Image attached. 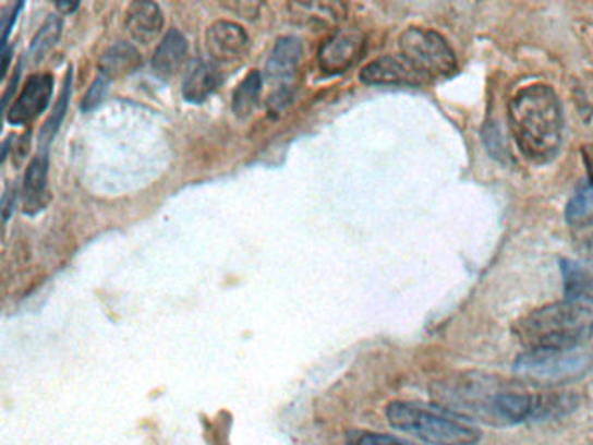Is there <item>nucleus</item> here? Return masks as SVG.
<instances>
[{
	"label": "nucleus",
	"instance_id": "obj_1",
	"mask_svg": "<svg viewBox=\"0 0 593 445\" xmlns=\"http://www.w3.org/2000/svg\"><path fill=\"white\" fill-rule=\"evenodd\" d=\"M439 406L452 410L473 423L511 426L532 419L566 414L574 407V397L566 393H531L515 389L497 377L464 374L447 378L433 387Z\"/></svg>",
	"mask_w": 593,
	"mask_h": 445
},
{
	"label": "nucleus",
	"instance_id": "obj_2",
	"mask_svg": "<svg viewBox=\"0 0 593 445\" xmlns=\"http://www.w3.org/2000/svg\"><path fill=\"white\" fill-rule=\"evenodd\" d=\"M508 121L518 149L531 164L554 161L564 143V109L552 86L536 83L520 89L508 106Z\"/></svg>",
	"mask_w": 593,
	"mask_h": 445
},
{
	"label": "nucleus",
	"instance_id": "obj_3",
	"mask_svg": "<svg viewBox=\"0 0 593 445\" xmlns=\"http://www.w3.org/2000/svg\"><path fill=\"white\" fill-rule=\"evenodd\" d=\"M515 335L528 351H571L593 337V303L564 300L523 316Z\"/></svg>",
	"mask_w": 593,
	"mask_h": 445
},
{
	"label": "nucleus",
	"instance_id": "obj_4",
	"mask_svg": "<svg viewBox=\"0 0 593 445\" xmlns=\"http://www.w3.org/2000/svg\"><path fill=\"white\" fill-rule=\"evenodd\" d=\"M390 426L433 445H479L482 432L471 421L441 406L398 400L386 409Z\"/></svg>",
	"mask_w": 593,
	"mask_h": 445
},
{
	"label": "nucleus",
	"instance_id": "obj_5",
	"mask_svg": "<svg viewBox=\"0 0 593 445\" xmlns=\"http://www.w3.org/2000/svg\"><path fill=\"white\" fill-rule=\"evenodd\" d=\"M399 55H403L427 83L456 74V55L438 32L408 28L399 37Z\"/></svg>",
	"mask_w": 593,
	"mask_h": 445
},
{
	"label": "nucleus",
	"instance_id": "obj_6",
	"mask_svg": "<svg viewBox=\"0 0 593 445\" xmlns=\"http://www.w3.org/2000/svg\"><path fill=\"white\" fill-rule=\"evenodd\" d=\"M592 361V354L581 349L525 351L515 360L513 372L536 383H562L583 375Z\"/></svg>",
	"mask_w": 593,
	"mask_h": 445
},
{
	"label": "nucleus",
	"instance_id": "obj_7",
	"mask_svg": "<svg viewBox=\"0 0 593 445\" xmlns=\"http://www.w3.org/2000/svg\"><path fill=\"white\" fill-rule=\"evenodd\" d=\"M247 31L239 23L217 20L205 32V48L214 63H233L247 55Z\"/></svg>",
	"mask_w": 593,
	"mask_h": 445
},
{
	"label": "nucleus",
	"instance_id": "obj_8",
	"mask_svg": "<svg viewBox=\"0 0 593 445\" xmlns=\"http://www.w3.org/2000/svg\"><path fill=\"white\" fill-rule=\"evenodd\" d=\"M367 86H422L427 83L403 55H387L367 63L359 72Z\"/></svg>",
	"mask_w": 593,
	"mask_h": 445
},
{
	"label": "nucleus",
	"instance_id": "obj_9",
	"mask_svg": "<svg viewBox=\"0 0 593 445\" xmlns=\"http://www.w3.org/2000/svg\"><path fill=\"white\" fill-rule=\"evenodd\" d=\"M55 81L51 74H34L25 81L19 98L8 111V123L25 125L37 120L48 109L53 95Z\"/></svg>",
	"mask_w": 593,
	"mask_h": 445
},
{
	"label": "nucleus",
	"instance_id": "obj_10",
	"mask_svg": "<svg viewBox=\"0 0 593 445\" xmlns=\"http://www.w3.org/2000/svg\"><path fill=\"white\" fill-rule=\"evenodd\" d=\"M364 37L358 31H338L319 49V68L324 74L337 76L352 68L363 53Z\"/></svg>",
	"mask_w": 593,
	"mask_h": 445
},
{
	"label": "nucleus",
	"instance_id": "obj_11",
	"mask_svg": "<svg viewBox=\"0 0 593 445\" xmlns=\"http://www.w3.org/2000/svg\"><path fill=\"white\" fill-rule=\"evenodd\" d=\"M49 155L37 153L28 164L22 184L23 213L36 216L49 202L48 192Z\"/></svg>",
	"mask_w": 593,
	"mask_h": 445
},
{
	"label": "nucleus",
	"instance_id": "obj_12",
	"mask_svg": "<svg viewBox=\"0 0 593 445\" xmlns=\"http://www.w3.org/2000/svg\"><path fill=\"white\" fill-rule=\"evenodd\" d=\"M124 27L133 40H137L141 45H149L152 40L160 36L164 28V13L160 5L152 0L132 2L126 11Z\"/></svg>",
	"mask_w": 593,
	"mask_h": 445
},
{
	"label": "nucleus",
	"instance_id": "obj_13",
	"mask_svg": "<svg viewBox=\"0 0 593 445\" xmlns=\"http://www.w3.org/2000/svg\"><path fill=\"white\" fill-rule=\"evenodd\" d=\"M221 83V72L216 63L193 60L182 80V97L190 104H204Z\"/></svg>",
	"mask_w": 593,
	"mask_h": 445
},
{
	"label": "nucleus",
	"instance_id": "obj_14",
	"mask_svg": "<svg viewBox=\"0 0 593 445\" xmlns=\"http://www.w3.org/2000/svg\"><path fill=\"white\" fill-rule=\"evenodd\" d=\"M187 51L190 46L186 37L176 28H170L153 53L152 65L156 76L169 80L173 74H178L182 63L186 62Z\"/></svg>",
	"mask_w": 593,
	"mask_h": 445
},
{
	"label": "nucleus",
	"instance_id": "obj_15",
	"mask_svg": "<svg viewBox=\"0 0 593 445\" xmlns=\"http://www.w3.org/2000/svg\"><path fill=\"white\" fill-rule=\"evenodd\" d=\"M303 57V43L298 37L283 36L277 39L266 62V76L271 81H289L296 72Z\"/></svg>",
	"mask_w": 593,
	"mask_h": 445
},
{
	"label": "nucleus",
	"instance_id": "obj_16",
	"mask_svg": "<svg viewBox=\"0 0 593 445\" xmlns=\"http://www.w3.org/2000/svg\"><path fill=\"white\" fill-rule=\"evenodd\" d=\"M141 63L142 57L137 49L129 43H116L98 59V74H102L109 81L118 80V77L129 76L130 72L137 71Z\"/></svg>",
	"mask_w": 593,
	"mask_h": 445
},
{
	"label": "nucleus",
	"instance_id": "obj_17",
	"mask_svg": "<svg viewBox=\"0 0 593 445\" xmlns=\"http://www.w3.org/2000/svg\"><path fill=\"white\" fill-rule=\"evenodd\" d=\"M589 178L576 190L566 207V221L574 228L589 227L593 222V155L586 158Z\"/></svg>",
	"mask_w": 593,
	"mask_h": 445
},
{
	"label": "nucleus",
	"instance_id": "obj_18",
	"mask_svg": "<svg viewBox=\"0 0 593 445\" xmlns=\"http://www.w3.org/2000/svg\"><path fill=\"white\" fill-rule=\"evenodd\" d=\"M263 74L259 71H251L244 80L240 81L233 97H231V109L240 120L251 117L256 111L259 97H262Z\"/></svg>",
	"mask_w": 593,
	"mask_h": 445
},
{
	"label": "nucleus",
	"instance_id": "obj_19",
	"mask_svg": "<svg viewBox=\"0 0 593 445\" xmlns=\"http://www.w3.org/2000/svg\"><path fill=\"white\" fill-rule=\"evenodd\" d=\"M566 300L593 303V276L580 263L560 260Z\"/></svg>",
	"mask_w": 593,
	"mask_h": 445
},
{
	"label": "nucleus",
	"instance_id": "obj_20",
	"mask_svg": "<svg viewBox=\"0 0 593 445\" xmlns=\"http://www.w3.org/2000/svg\"><path fill=\"white\" fill-rule=\"evenodd\" d=\"M72 76H74V69H66L65 77H63L62 94L58 97L53 111H51L48 121H46L39 132V152H49V144L53 143L55 135L58 134V130H60L63 120H65L69 100H71Z\"/></svg>",
	"mask_w": 593,
	"mask_h": 445
},
{
	"label": "nucleus",
	"instance_id": "obj_21",
	"mask_svg": "<svg viewBox=\"0 0 593 445\" xmlns=\"http://www.w3.org/2000/svg\"><path fill=\"white\" fill-rule=\"evenodd\" d=\"M63 20L58 14H49L46 22L43 23V27L37 31L36 36L32 39L31 48H28V55L34 62H40L45 59L46 55L55 48L60 36H62Z\"/></svg>",
	"mask_w": 593,
	"mask_h": 445
},
{
	"label": "nucleus",
	"instance_id": "obj_22",
	"mask_svg": "<svg viewBox=\"0 0 593 445\" xmlns=\"http://www.w3.org/2000/svg\"><path fill=\"white\" fill-rule=\"evenodd\" d=\"M347 445H415L401 441L398 436L375 432H350L347 435Z\"/></svg>",
	"mask_w": 593,
	"mask_h": 445
},
{
	"label": "nucleus",
	"instance_id": "obj_23",
	"mask_svg": "<svg viewBox=\"0 0 593 445\" xmlns=\"http://www.w3.org/2000/svg\"><path fill=\"white\" fill-rule=\"evenodd\" d=\"M109 83H111V81L104 77L102 74H97L94 83H92L88 92H86L85 97H83V100H81V111L88 112L97 109V107L104 103V98L107 97V92H109Z\"/></svg>",
	"mask_w": 593,
	"mask_h": 445
},
{
	"label": "nucleus",
	"instance_id": "obj_24",
	"mask_svg": "<svg viewBox=\"0 0 593 445\" xmlns=\"http://www.w3.org/2000/svg\"><path fill=\"white\" fill-rule=\"evenodd\" d=\"M23 5L25 2H13V4L8 5L4 11H2V37H0V46H2V51H5V45H8V39H10L11 31H13L14 22L19 19V14L22 13Z\"/></svg>",
	"mask_w": 593,
	"mask_h": 445
},
{
	"label": "nucleus",
	"instance_id": "obj_25",
	"mask_svg": "<svg viewBox=\"0 0 593 445\" xmlns=\"http://www.w3.org/2000/svg\"><path fill=\"white\" fill-rule=\"evenodd\" d=\"M292 89L288 85H283L282 88L277 89L274 95H271L270 100H268V107L270 111L280 112L283 107H288V104L291 103Z\"/></svg>",
	"mask_w": 593,
	"mask_h": 445
},
{
	"label": "nucleus",
	"instance_id": "obj_26",
	"mask_svg": "<svg viewBox=\"0 0 593 445\" xmlns=\"http://www.w3.org/2000/svg\"><path fill=\"white\" fill-rule=\"evenodd\" d=\"M23 71V60H20L19 68L14 71L13 77H11V83L8 88H5L4 95H2V115H4L5 109H8V104H10L11 97H13L14 92L19 88L20 76H22Z\"/></svg>",
	"mask_w": 593,
	"mask_h": 445
},
{
	"label": "nucleus",
	"instance_id": "obj_27",
	"mask_svg": "<svg viewBox=\"0 0 593 445\" xmlns=\"http://www.w3.org/2000/svg\"><path fill=\"white\" fill-rule=\"evenodd\" d=\"M13 204V190H8V192L4 193V202H2V219H4V222L10 221Z\"/></svg>",
	"mask_w": 593,
	"mask_h": 445
},
{
	"label": "nucleus",
	"instance_id": "obj_28",
	"mask_svg": "<svg viewBox=\"0 0 593 445\" xmlns=\"http://www.w3.org/2000/svg\"><path fill=\"white\" fill-rule=\"evenodd\" d=\"M55 5H57L58 11H62L63 14H71L74 13V11L80 10V2H76V0H57Z\"/></svg>",
	"mask_w": 593,
	"mask_h": 445
},
{
	"label": "nucleus",
	"instance_id": "obj_29",
	"mask_svg": "<svg viewBox=\"0 0 593 445\" xmlns=\"http://www.w3.org/2000/svg\"><path fill=\"white\" fill-rule=\"evenodd\" d=\"M584 228H592V233H590L589 239H586V242H584V250H586V254H589V256H593V222L592 225H589V227Z\"/></svg>",
	"mask_w": 593,
	"mask_h": 445
}]
</instances>
